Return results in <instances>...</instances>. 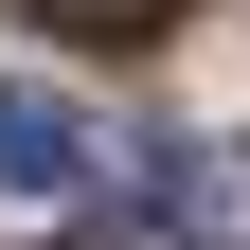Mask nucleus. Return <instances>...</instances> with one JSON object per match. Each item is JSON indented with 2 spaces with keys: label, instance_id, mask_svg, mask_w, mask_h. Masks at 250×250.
I'll use <instances>...</instances> for the list:
<instances>
[{
  "label": "nucleus",
  "instance_id": "nucleus-1",
  "mask_svg": "<svg viewBox=\"0 0 250 250\" xmlns=\"http://www.w3.org/2000/svg\"><path fill=\"white\" fill-rule=\"evenodd\" d=\"M0 179H18V197H72L89 179V125L54 107V89H0Z\"/></svg>",
  "mask_w": 250,
  "mask_h": 250
},
{
  "label": "nucleus",
  "instance_id": "nucleus-2",
  "mask_svg": "<svg viewBox=\"0 0 250 250\" xmlns=\"http://www.w3.org/2000/svg\"><path fill=\"white\" fill-rule=\"evenodd\" d=\"M179 232H197V250H250V143H179Z\"/></svg>",
  "mask_w": 250,
  "mask_h": 250
},
{
  "label": "nucleus",
  "instance_id": "nucleus-3",
  "mask_svg": "<svg viewBox=\"0 0 250 250\" xmlns=\"http://www.w3.org/2000/svg\"><path fill=\"white\" fill-rule=\"evenodd\" d=\"M18 18H54L72 54H161L179 36V0H18Z\"/></svg>",
  "mask_w": 250,
  "mask_h": 250
}]
</instances>
